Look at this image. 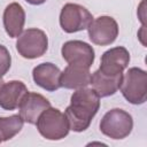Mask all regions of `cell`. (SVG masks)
<instances>
[{"label":"cell","instance_id":"cell-1","mask_svg":"<svg viewBox=\"0 0 147 147\" xmlns=\"http://www.w3.org/2000/svg\"><path fill=\"white\" fill-rule=\"evenodd\" d=\"M100 108V96L91 88H78L71 95L70 106L65 109V116L70 130L85 131Z\"/></svg>","mask_w":147,"mask_h":147},{"label":"cell","instance_id":"cell-2","mask_svg":"<svg viewBox=\"0 0 147 147\" xmlns=\"http://www.w3.org/2000/svg\"><path fill=\"white\" fill-rule=\"evenodd\" d=\"M36 124L39 133L48 140L63 139L70 130L65 114L51 107L40 114Z\"/></svg>","mask_w":147,"mask_h":147},{"label":"cell","instance_id":"cell-3","mask_svg":"<svg viewBox=\"0 0 147 147\" xmlns=\"http://www.w3.org/2000/svg\"><path fill=\"white\" fill-rule=\"evenodd\" d=\"M121 91L123 96L133 105H141L147 99V74L140 68H131L123 76Z\"/></svg>","mask_w":147,"mask_h":147},{"label":"cell","instance_id":"cell-4","mask_svg":"<svg viewBox=\"0 0 147 147\" xmlns=\"http://www.w3.org/2000/svg\"><path fill=\"white\" fill-rule=\"evenodd\" d=\"M133 127L131 115L123 109H111L105 114L100 122L101 132L111 139H123L127 137Z\"/></svg>","mask_w":147,"mask_h":147},{"label":"cell","instance_id":"cell-5","mask_svg":"<svg viewBox=\"0 0 147 147\" xmlns=\"http://www.w3.org/2000/svg\"><path fill=\"white\" fill-rule=\"evenodd\" d=\"M48 46L46 33L39 29H28L18 36L16 49L24 59H37L45 54Z\"/></svg>","mask_w":147,"mask_h":147},{"label":"cell","instance_id":"cell-6","mask_svg":"<svg viewBox=\"0 0 147 147\" xmlns=\"http://www.w3.org/2000/svg\"><path fill=\"white\" fill-rule=\"evenodd\" d=\"M93 21L92 14L77 3H65L60 14V24L64 32L74 33L88 28Z\"/></svg>","mask_w":147,"mask_h":147},{"label":"cell","instance_id":"cell-7","mask_svg":"<svg viewBox=\"0 0 147 147\" xmlns=\"http://www.w3.org/2000/svg\"><path fill=\"white\" fill-rule=\"evenodd\" d=\"M87 30L91 41L100 46L113 44L118 36L117 22L110 16H100L93 20Z\"/></svg>","mask_w":147,"mask_h":147},{"label":"cell","instance_id":"cell-8","mask_svg":"<svg viewBox=\"0 0 147 147\" xmlns=\"http://www.w3.org/2000/svg\"><path fill=\"white\" fill-rule=\"evenodd\" d=\"M62 56L69 64H82L91 67L94 62V49L80 40H70L62 46Z\"/></svg>","mask_w":147,"mask_h":147},{"label":"cell","instance_id":"cell-9","mask_svg":"<svg viewBox=\"0 0 147 147\" xmlns=\"http://www.w3.org/2000/svg\"><path fill=\"white\" fill-rule=\"evenodd\" d=\"M130 62V54L124 47H114L105 52L101 56V64L99 70L108 76H116L123 74V70Z\"/></svg>","mask_w":147,"mask_h":147},{"label":"cell","instance_id":"cell-10","mask_svg":"<svg viewBox=\"0 0 147 147\" xmlns=\"http://www.w3.org/2000/svg\"><path fill=\"white\" fill-rule=\"evenodd\" d=\"M51 107L49 101L39 93L28 92L18 106L20 116L29 124H36L40 114Z\"/></svg>","mask_w":147,"mask_h":147},{"label":"cell","instance_id":"cell-11","mask_svg":"<svg viewBox=\"0 0 147 147\" xmlns=\"http://www.w3.org/2000/svg\"><path fill=\"white\" fill-rule=\"evenodd\" d=\"M90 68L82 64H69L60 76L61 87L69 90H78L86 87L91 83Z\"/></svg>","mask_w":147,"mask_h":147},{"label":"cell","instance_id":"cell-12","mask_svg":"<svg viewBox=\"0 0 147 147\" xmlns=\"http://www.w3.org/2000/svg\"><path fill=\"white\" fill-rule=\"evenodd\" d=\"M60 69L53 63H41L37 65L32 71L34 83L46 91L53 92L61 87L60 85Z\"/></svg>","mask_w":147,"mask_h":147},{"label":"cell","instance_id":"cell-13","mask_svg":"<svg viewBox=\"0 0 147 147\" xmlns=\"http://www.w3.org/2000/svg\"><path fill=\"white\" fill-rule=\"evenodd\" d=\"M28 92L24 83L20 80H10L3 84L0 90V107L6 110L18 108L21 100Z\"/></svg>","mask_w":147,"mask_h":147},{"label":"cell","instance_id":"cell-14","mask_svg":"<svg viewBox=\"0 0 147 147\" xmlns=\"http://www.w3.org/2000/svg\"><path fill=\"white\" fill-rule=\"evenodd\" d=\"M24 22L25 11L23 7L17 2L9 3L3 11V26L7 34L11 38L18 37L23 31Z\"/></svg>","mask_w":147,"mask_h":147},{"label":"cell","instance_id":"cell-15","mask_svg":"<svg viewBox=\"0 0 147 147\" xmlns=\"http://www.w3.org/2000/svg\"><path fill=\"white\" fill-rule=\"evenodd\" d=\"M122 79H123V74L116 76H108L102 74L98 69L92 74L90 84H92L93 90L100 98H105L113 95L117 92V90L121 87Z\"/></svg>","mask_w":147,"mask_h":147},{"label":"cell","instance_id":"cell-16","mask_svg":"<svg viewBox=\"0 0 147 147\" xmlns=\"http://www.w3.org/2000/svg\"><path fill=\"white\" fill-rule=\"evenodd\" d=\"M23 118L20 115L0 117V140L7 141L16 136L23 127Z\"/></svg>","mask_w":147,"mask_h":147},{"label":"cell","instance_id":"cell-17","mask_svg":"<svg viewBox=\"0 0 147 147\" xmlns=\"http://www.w3.org/2000/svg\"><path fill=\"white\" fill-rule=\"evenodd\" d=\"M10 63H11V57L8 49L5 46L0 45V77H2L9 70Z\"/></svg>","mask_w":147,"mask_h":147},{"label":"cell","instance_id":"cell-18","mask_svg":"<svg viewBox=\"0 0 147 147\" xmlns=\"http://www.w3.org/2000/svg\"><path fill=\"white\" fill-rule=\"evenodd\" d=\"M26 2H29V3H31V5H41V3H44L46 0H25Z\"/></svg>","mask_w":147,"mask_h":147},{"label":"cell","instance_id":"cell-19","mask_svg":"<svg viewBox=\"0 0 147 147\" xmlns=\"http://www.w3.org/2000/svg\"><path fill=\"white\" fill-rule=\"evenodd\" d=\"M2 85H3V80H2V78L0 77V90H1V87H2Z\"/></svg>","mask_w":147,"mask_h":147},{"label":"cell","instance_id":"cell-20","mask_svg":"<svg viewBox=\"0 0 147 147\" xmlns=\"http://www.w3.org/2000/svg\"><path fill=\"white\" fill-rule=\"evenodd\" d=\"M0 142H1V140H0Z\"/></svg>","mask_w":147,"mask_h":147}]
</instances>
